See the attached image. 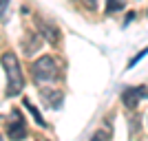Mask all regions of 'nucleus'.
I'll list each match as a JSON object with an SVG mask.
<instances>
[{
    "instance_id": "f257e3e1",
    "label": "nucleus",
    "mask_w": 148,
    "mask_h": 141,
    "mask_svg": "<svg viewBox=\"0 0 148 141\" xmlns=\"http://www.w3.org/2000/svg\"><path fill=\"white\" fill-rule=\"evenodd\" d=\"M2 66L7 71V95L9 97H16L22 93L25 88V75L20 71V64H18V57L13 55L11 51L2 55Z\"/></svg>"
},
{
    "instance_id": "f03ea898",
    "label": "nucleus",
    "mask_w": 148,
    "mask_h": 141,
    "mask_svg": "<svg viewBox=\"0 0 148 141\" xmlns=\"http://www.w3.org/2000/svg\"><path fill=\"white\" fill-rule=\"evenodd\" d=\"M31 75H33V82L38 86H44V84H51V82H56L60 77V66H58V62L51 55H42L33 62Z\"/></svg>"
},
{
    "instance_id": "7ed1b4c3",
    "label": "nucleus",
    "mask_w": 148,
    "mask_h": 141,
    "mask_svg": "<svg viewBox=\"0 0 148 141\" xmlns=\"http://www.w3.org/2000/svg\"><path fill=\"white\" fill-rule=\"evenodd\" d=\"M7 132L11 141H22L27 137V126L20 110H11V123H7Z\"/></svg>"
},
{
    "instance_id": "20e7f679",
    "label": "nucleus",
    "mask_w": 148,
    "mask_h": 141,
    "mask_svg": "<svg viewBox=\"0 0 148 141\" xmlns=\"http://www.w3.org/2000/svg\"><path fill=\"white\" fill-rule=\"evenodd\" d=\"M144 95H148V93L144 91V86H128V88H124V93H122V101H124L126 108H137V106H139V99H142Z\"/></svg>"
},
{
    "instance_id": "39448f33",
    "label": "nucleus",
    "mask_w": 148,
    "mask_h": 141,
    "mask_svg": "<svg viewBox=\"0 0 148 141\" xmlns=\"http://www.w3.org/2000/svg\"><path fill=\"white\" fill-rule=\"evenodd\" d=\"M40 99H42L49 108H60L62 101H64V95H62V91H56V88H44V91L40 93Z\"/></svg>"
},
{
    "instance_id": "423d86ee",
    "label": "nucleus",
    "mask_w": 148,
    "mask_h": 141,
    "mask_svg": "<svg viewBox=\"0 0 148 141\" xmlns=\"http://www.w3.org/2000/svg\"><path fill=\"white\" fill-rule=\"evenodd\" d=\"M40 29H42V33L47 35V40H49L51 44H56V42H58V35H60V31H58L53 25H49V22H42V25H40Z\"/></svg>"
},
{
    "instance_id": "0eeeda50",
    "label": "nucleus",
    "mask_w": 148,
    "mask_h": 141,
    "mask_svg": "<svg viewBox=\"0 0 148 141\" xmlns=\"http://www.w3.org/2000/svg\"><path fill=\"white\" fill-rule=\"evenodd\" d=\"M126 0H106V13H113V11H119L124 9Z\"/></svg>"
},
{
    "instance_id": "6e6552de",
    "label": "nucleus",
    "mask_w": 148,
    "mask_h": 141,
    "mask_svg": "<svg viewBox=\"0 0 148 141\" xmlns=\"http://www.w3.org/2000/svg\"><path fill=\"white\" fill-rule=\"evenodd\" d=\"M25 106H27V110H31V115L36 117V121H38V126H44V119H42V117H40V112H38L36 108H33V106H31V101H29V99H25Z\"/></svg>"
},
{
    "instance_id": "1a4fd4ad",
    "label": "nucleus",
    "mask_w": 148,
    "mask_h": 141,
    "mask_svg": "<svg viewBox=\"0 0 148 141\" xmlns=\"http://www.w3.org/2000/svg\"><path fill=\"white\" fill-rule=\"evenodd\" d=\"M91 141H111V132H108V130H97V132H95V135H93V139Z\"/></svg>"
},
{
    "instance_id": "9d476101",
    "label": "nucleus",
    "mask_w": 148,
    "mask_h": 141,
    "mask_svg": "<svg viewBox=\"0 0 148 141\" xmlns=\"http://www.w3.org/2000/svg\"><path fill=\"white\" fill-rule=\"evenodd\" d=\"M7 9H9V0H0V20H5Z\"/></svg>"
},
{
    "instance_id": "9b49d317",
    "label": "nucleus",
    "mask_w": 148,
    "mask_h": 141,
    "mask_svg": "<svg viewBox=\"0 0 148 141\" xmlns=\"http://www.w3.org/2000/svg\"><path fill=\"white\" fill-rule=\"evenodd\" d=\"M84 5H86L88 9H95V7H97V0H84Z\"/></svg>"
}]
</instances>
